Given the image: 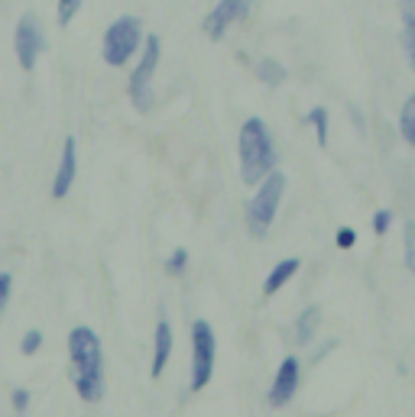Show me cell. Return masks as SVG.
<instances>
[{"label":"cell","mask_w":415,"mask_h":417,"mask_svg":"<svg viewBox=\"0 0 415 417\" xmlns=\"http://www.w3.org/2000/svg\"><path fill=\"white\" fill-rule=\"evenodd\" d=\"M68 359H72V382L78 398L97 404L104 398V352L91 327H75L68 334Z\"/></svg>","instance_id":"obj_1"},{"label":"cell","mask_w":415,"mask_h":417,"mask_svg":"<svg viewBox=\"0 0 415 417\" xmlns=\"http://www.w3.org/2000/svg\"><path fill=\"white\" fill-rule=\"evenodd\" d=\"M237 149H240V178H244L246 185L256 188L276 168V158H279L273 146V136H269V130H266V123L260 117H250L240 126Z\"/></svg>","instance_id":"obj_2"},{"label":"cell","mask_w":415,"mask_h":417,"mask_svg":"<svg viewBox=\"0 0 415 417\" xmlns=\"http://www.w3.org/2000/svg\"><path fill=\"white\" fill-rule=\"evenodd\" d=\"M283 195H285V175L279 168H273V172L256 185V195L250 197V204H246V230H250V236L263 240L266 233H269Z\"/></svg>","instance_id":"obj_3"},{"label":"cell","mask_w":415,"mask_h":417,"mask_svg":"<svg viewBox=\"0 0 415 417\" xmlns=\"http://www.w3.org/2000/svg\"><path fill=\"white\" fill-rule=\"evenodd\" d=\"M143 46V23L136 17H117L104 33L101 56L111 68H123Z\"/></svg>","instance_id":"obj_4"},{"label":"cell","mask_w":415,"mask_h":417,"mask_svg":"<svg viewBox=\"0 0 415 417\" xmlns=\"http://www.w3.org/2000/svg\"><path fill=\"white\" fill-rule=\"evenodd\" d=\"M214 356H217V340L208 320L191 324V391L208 389V382L214 375Z\"/></svg>","instance_id":"obj_5"},{"label":"cell","mask_w":415,"mask_h":417,"mask_svg":"<svg viewBox=\"0 0 415 417\" xmlns=\"http://www.w3.org/2000/svg\"><path fill=\"white\" fill-rule=\"evenodd\" d=\"M159 49H162L159 36L143 39V58L130 74V104L140 113H146L152 107V74H156V65H159Z\"/></svg>","instance_id":"obj_6"},{"label":"cell","mask_w":415,"mask_h":417,"mask_svg":"<svg viewBox=\"0 0 415 417\" xmlns=\"http://www.w3.org/2000/svg\"><path fill=\"white\" fill-rule=\"evenodd\" d=\"M42 49H46V36H42V29H39V19L33 13H23L13 29V52H17V62L23 72H33L42 56Z\"/></svg>","instance_id":"obj_7"},{"label":"cell","mask_w":415,"mask_h":417,"mask_svg":"<svg viewBox=\"0 0 415 417\" xmlns=\"http://www.w3.org/2000/svg\"><path fill=\"white\" fill-rule=\"evenodd\" d=\"M256 0H217V7L211 10L205 17V36L208 39H224V33L230 26H234L237 19H244L246 13H250V7H253Z\"/></svg>","instance_id":"obj_8"},{"label":"cell","mask_w":415,"mask_h":417,"mask_svg":"<svg viewBox=\"0 0 415 417\" xmlns=\"http://www.w3.org/2000/svg\"><path fill=\"white\" fill-rule=\"evenodd\" d=\"M299 379H302V369H299V359L295 356H285L276 369V379H273V389H269V408H285L292 401L295 389H299Z\"/></svg>","instance_id":"obj_9"},{"label":"cell","mask_w":415,"mask_h":417,"mask_svg":"<svg viewBox=\"0 0 415 417\" xmlns=\"http://www.w3.org/2000/svg\"><path fill=\"white\" fill-rule=\"evenodd\" d=\"M75 175H78V142H75V136H68L65 146H62V158H58L56 178H52V197H56V201H62V197L72 191Z\"/></svg>","instance_id":"obj_10"},{"label":"cell","mask_w":415,"mask_h":417,"mask_svg":"<svg viewBox=\"0 0 415 417\" xmlns=\"http://www.w3.org/2000/svg\"><path fill=\"white\" fill-rule=\"evenodd\" d=\"M169 356H172V324L169 320H159L156 324V336H152V379H159L166 366H169Z\"/></svg>","instance_id":"obj_11"},{"label":"cell","mask_w":415,"mask_h":417,"mask_svg":"<svg viewBox=\"0 0 415 417\" xmlns=\"http://www.w3.org/2000/svg\"><path fill=\"white\" fill-rule=\"evenodd\" d=\"M299 269H302V259H295V256H292V259L276 262V269L269 272V275H266V281H263V295H276L283 285H289V281H292V275Z\"/></svg>","instance_id":"obj_12"},{"label":"cell","mask_w":415,"mask_h":417,"mask_svg":"<svg viewBox=\"0 0 415 417\" xmlns=\"http://www.w3.org/2000/svg\"><path fill=\"white\" fill-rule=\"evenodd\" d=\"M399 10H402V52L415 72V0H402Z\"/></svg>","instance_id":"obj_13"},{"label":"cell","mask_w":415,"mask_h":417,"mask_svg":"<svg viewBox=\"0 0 415 417\" xmlns=\"http://www.w3.org/2000/svg\"><path fill=\"white\" fill-rule=\"evenodd\" d=\"M318 307H305L302 314H299V320H295V343L299 346H308L311 340H315V334H318Z\"/></svg>","instance_id":"obj_14"},{"label":"cell","mask_w":415,"mask_h":417,"mask_svg":"<svg viewBox=\"0 0 415 417\" xmlns=\"http://www.w3.org/2000/svg\"><path fill=\"white\" fill-rule=\"evenodd\" d=\"M305 120H308V126H311V130H315V139H318V146L324 149V146H328V136H331V120H328V111H324V107H311V111H308V117H305Z\"/></svg>","instance_id":"obj_15"},{"label":"cell","mask_w":415,"mask_h":417,"mask_svg":"<svg viewBox=\"0 0 415 417\" xmlns=\"http://www.w3.org/2000/svg\"><path fill=\"white\" fill-rule=\"evenodd\" d=\"M256 74H260V81L269 84V88H276V84H283L285 78H289V72H285L279 62H273V58H260V65H256Z\"/></svg>","instance_id":"obj_16"},{"label":"cell","mask_w":415,"mask_h":417,"mask_svg":"<svg viewBox=\"0 0 415 417\" xmlns=\"http://www.w3.org/2000/svg\"><path fill=\"white\" fill-rule=\"evenodd\" d=\"M399 130H402V139L415 149V91L409 94V101L402 104V113H399Z\"/></svg>","instance_id":"obj_17"},{"label":"cell","mask_w":415,"mask_h":417,"mask_svg":"<svg viewBox=\"0 0 415 417\" xmlns=\"http://www.w3.org/2000/svg\"><path fill=\"white\" fill-rule=\"evenodd\" d=\"M78 10H81V0H58V10H56L58 26H68L78 17Z\"/></svg>","instance_id":"obj_18"},{"label":"cell","mask_w":415,"mask_h":417,"mask_svg":"<svg viewBox=\"0 0 415 417\" xmlns=\"http://www.w3.org/2000/svg\"><path fill=\"white\" fill-rule=\"evenodd\" d=\"M39 346H42V334H39V330H26L23 340H19V352H23V356H36Z\"/></svg>","instance_id":"obj_19"},{"label":"cell","mask_w":415,"mask_h":417,"mask_svg":"<svg viewBox=\"0 0 415 417\" xmlns=\"http://www.w3.org/2000/svg\"><path fill=\"white\" fill-rule=\"evenodd\" d=\"M185 265H189V252H185V250H172V256L166 259V272H169V275H182Z\"/></svg>","instance_id":"obj_20"},{"label":"cell","mask_w":415,"mask_h":417,"mask_svg":"<svg viewBox=\"0 0 415 417\" xmlns=\"http://www.w3.org/2000/svg\"><path fill=\"white\" fill-rule=\"evenodd\" d=\"M389 227H393V213H389L386 207L373 213V233H377V236H386Z\"/></svg>","instance_id":"obj_21"},{"label":"cell","mask_w":415,"mask_h":417,"mask_svg":"<svg viewBox=\"0 0 415 417\" xmlns=\"http://www.w3.org/2000/svg\"><path fill=\"white\" fill-rule=\"evenodd\" d=\"M10 295H13V275L0 272V317H3V311H7Z\"/></svg>","instance_id":"obj_22"},{"label":"cell","mask_w":415,"mask_h":417,"mask_svg":"<svg viewBox=\"0 0 415 417\" xmlns=\"http://www.w3.org/2000/svg\"><path fill=\"white\" fill-rule=\"evenodd\" d=\"M406 265L415 275V223H409L406 227Z\"/></svg>","instance_id":"obj_23"},{"label":"cell","mask_w":415,"mask_h":417,"mask_svg":"<svg viewBox=\"0 0 415 417\" xmlns=\"http://www.w3.org/2000/svg\"><path fill=\"white\" fill-rule=\"evenodd\" d=\"M334 243H338V250H350V246L357 243V233L350 230V227H340L338 236H334Z\"/></svg>","instance_id":"obj_24"},{"label":"cell","mask_w":415,"mask_h":417,"mask_svg":"<svg viewBox=\"0 0 415 417\" xmlns=\"http://www.w3.org/2000/svg\"><path fill=\"white\" fill-rule=\"evenodd\" d=\"M10 401H13V411H17V414H23V411L29 408V391L26 389H13Z\"/></svg>","instance_id":"obj_25"}]
</instances>
